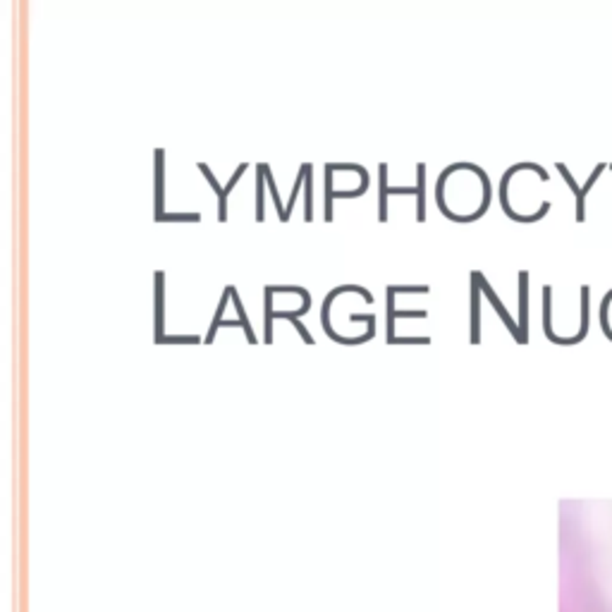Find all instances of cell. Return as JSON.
<instances>
[{
	"mask_svg": "<svg viewBox=\"0 0 612 612\" xmlns=\"http://www.w3.org/2000/svg\"><path fill=\"white\" fill-rule=\"evenodd\" d=\"M380 194H378V220H387V196L390 194H417V220H426V163H417V187H387V165H378Z\"/></svg>",
	"mask_w": 612,
	"mask_h": 612,
	"instance_id": "1",
	"label": "cell"
},
{
	"mask_svg": "<svg viewBox=\"0 0 612 612\" xmlns=\"http://www.w3.org/2000/svg\"><path fill=\"white\" fill-rule=\"evenodd\" d=\"M424 309L419 311H395V287H387V345L395 340V321L397 318H426Z\"/></svg>",
	"mask_w": 612,
	"mask_h": 612,
	"instance_id": "2",
	"label": "cell"
},
{
	"mask_svg": "<svg viewBox=\"0 0 612 612\" xmlns=\"http://www.w3.org/2000/svg\"><path fill=\"white\" fill-rule=\"evenodd\" d=\"M481 342V282L479 270L471 273V345Z\"/></svg>",
	"mask_w": 612,
	"mask_h": 612,
	"instance_id": "3",
	"label": "cell"
},
{
	"mask_svg": "<svg viewBox=\"0 0 612 612\" xmlns=\"http://www.w3.org/2000/svg\"><path fill=\"white\" fill-rule=\"evenodd\" d=\"M479 282H481V292H484V295H486L488 299H491V304H493V309H495V311H498V314H500V318H502V321H505V323H507V328H509V332H512V335H514L516 340H519V342H524V337H521V330H519V325H516V323L512 321V318H509V314H507V311H505V306H502V302H500V299H498V295H495V292H493V287H491V285H488V282H486V277H484V275H481V273H479Z\"/></svg>",
	"mask_w": 612,
	"mask_h": 612,
	"instance_id": "4",
	"label": "cell"
},
{
	"mask_svg": "<svg viewBox=\"0 0 612 612\" xmlns=\"http://www.w3.org/2000/svg\"><path fill=\"white\" fill-rule=\"evenodd\" d=\"M199 170L203 173V178L208 180L210 189H213V192L218 194V220L225 223V220H228V196H225V189H223L220 185H218L215 175L210 173V168L206 165V163H199Z\"/></svg>",
	"mask_w": 612,
	"mask_h": 612,
	"instance_id": "5",
	"label": "cell"
},
{
	"mask_svg": "<svg viewBox=\"0 0 612 612\" xmlns=\"http://www.w3.org/2000/svg\"><path fill=\"white\" fill-rule=\"evenodd\" d=\"M258 168H261L263 178H266V182H268L270 196H273L275 208H277V218H280V223H287V220H290V218H287V208H285V206H282V201H280V194H277L275 180H273V173H270V165H268V163H258Z\"/></svg>",
	"mask_w": 612,
	"mask_h": 612,
	"instance_id": "6",
	"label": "cell"
},
{
	"mask_svg": "<svg viewBox=\"0 0 612 612\" xmlns=\"http://www.w3.org/2000/svg\"><path fill=\"white\" fill-rule=\"evenodd\" d=\"M163 275L160 270L155 273V342L160 345L163 335Z\"/></svg>",
	"mask_w": 612,
	"mask_h": 612,
	"instance_id": "7",
	"label": "cell"
},
{
	"mask_svg": "<svg viewBox=\"0 0 612 612\" xmlns=\"http://www.w3.org/2000/svg\"><path fill=\"white\" fill-rule=\"evenodd\" d=\"M230 299H233V290H230V285L225 290H223V297H220V304H218V311H215V316H213V321H210V328H208V335H206V340H203V342L206 345H210L215 340V332H218V325L223 323V314H225V306H228V302Z\"/></svg>",
	"mask_w": 612,
	"mask_h": 612,
	"instance_id": "8",
	"label": "cell"
},
{
	"mask_svg": "<svg viewBox=\"0 0 612 612\" xmlns=\"http://www.w3.org/2000/svg\"><path fill=\"white\" fill-rule=\"evenodd\" d=\"M280 292V287H266L263 299H266V314H263V330H266V345L273 342V295Z\"/></svg>",
	"mask_w": 612,
	"mask_h": 612,
	"instance_id": "9",
	"label": "cell"
},
{
	"mask_svg": "<svg viewBox=\"0 0 612 612\" xmlns=\"http://www.w3.org/2000/svg\"><path fill=\"white\" fill-rule=\"evenodd\" d=\"M163 151H155V218L163 215Z\"/></svg>",
	"mask_w": 612,
	"mask_h": 612,
	"instance_id": "10",
	"label": "cell"
},
{
	"mask_svg": "<svg viewBox=\"0 0 612 612\" xmlns=\"http://www.w3.org/2000/svg\"><path fill=\"white\" fill-rule=\"evenodd\" d=\"M526 280H529V273H519V282H521V287H519V302H521V306H519V330H521V337H524V342H526Z\"/></svg>",
	"mask_w": 612,
	"mask_h": 612,
	"instance_id": "11",
	"label": "cell"
},
{
	"mask_svg": "<svg viewBox=\"0 0 612 612\" xmlns=\"http://www.w3.org/2000/svg\"><path fill=\"white\" fill-rule=\"evenodd\" d=\"M311 187H314V165L306 163V206H304L306 220H314V199H311Z\"/></svg>",
	"mask_w": 612,
	"mask_h": 612,
	"instance_id": "12",
	"label": "cell"
},
{
	"mask_svg": "<svg viewBox=\"0 0 612 612\" xmlns=\"http://www.w3.org/2000/svg\"><path fill=\"white\" fill-rule=\"evenodd\" d=\"M230 290H233V302H235V309H237V314H240V321H242V325H244V332H247L249 342H251V345H256V335H254V328H251V323H249V318H247V311H244V306H242V302H240V297H237V290L233 287V285H230Z\"/></svg>",
	"mask_w": 612,
	"mask_h": 612,
	"instance_id": "13",
	"label": "cell"
},
{
	"mask_svg": "<svg viewBox=\"0 0 612 612\" xmlns=\"http://www.w3.org/2000/svg\"><path fill=\"white\" fill-rule=\"evenodd\" d=\"M275 318H287V321H292V325H295V328L299 330V335L306 340V345H314V337H311V332L304 328L302 321L297 318L295 311H273V321H275Z\"/></svg>",
	"mask_w": 612,
	"mask_h": 612,
	"instance_id": "14",
	"label": "cell"
},
{
	"mask_svg": "<svg viewBox=\"0 0 612 612\" xmlns=\"http://www.w3.org/2000/svg\"><path fill=\"white\" fill-rule=\"evenodd\" d=\"M256 170H258V180H256V220L258 223H263L266 220V213H263V203H266V194H263V182H266V178H263V173H261V168L256 165Z\"/></svg>",
	"mask_w": 612,
	"mask_h": 612,
	"instance_id": "15",
	"label": "cell"
},
{
	"mask_svg": "<svg viewBox=\"0 0 612 612\" xmlns=\"http://www.w3.org/2000/svg\"><path fill=\"white\" fill-rule=\"evenodd\" d=\"M325 220H332V170L325 165Z\"/></svg>",
	"mask_w": 612,
	"mask_h": 612,
	"instance_id": "16",
	"label": "cell"
},
{
	"mask_svg": "<svg viewBox=\"0 0 612 612\" xmlns=\"http://www.w3.org/2000/svg\"><path fill=\"white\" fill-rule=\"evenodd\" d=\"M155 220L158 223H182V220H192V223H199L201 220V213H192V210H189V213H163V215H158L155 218Z\"/></svg>",
	"mask_w": 612,
	"mask_h": 612,
	"instance_id": "17",
	"label": "cell"
}]
</instances>
